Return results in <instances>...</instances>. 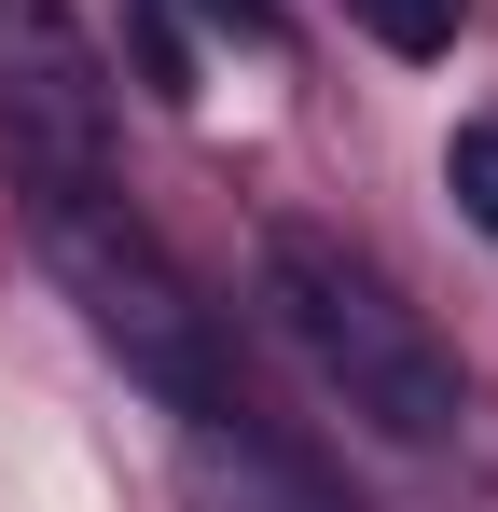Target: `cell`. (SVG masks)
I'll return each instance as SVG.
<instances>
[{"label": "cell", "mask_w": 498, "mask_h": 512, "mask_svg": "<svg viewBox=\"0 0 498 512\" xmlns=\"http://www.w3.org/2000/svg\"><path fill=\"white\" fill-rule=\"evenodd\" d=\"M263 319L291 333V360H305V374H319L374 443H457V416H471L457 346L429 333V319H415V305L346 250V236L277 222V236H263Z\"/></svg>", "instance_id": "6da1fadb"}, {"label": "cell", "mask_w": 498, "mask_h": 512, "mask_svg": "<svg viewBox=\"0 0 498 512\" xmlns=\"http://www.w3.org/2000/svg\"><path fill=\"white\" fill-rule=\"evenodd\" d=\"M28 250L56 263V291L83 305V333L111 346L139 388H166L180 416H222V333H208L194 277L166 263V236L111 180H28Z\"/></svg>", "instance_id": "7a4b0ae2"}, {"label": "cell", "mask_w": 498, "mask_h": 512, "mask_svg": "<svg viewBox=\"0 0 498 512\" xmlns=\"http://www.w3.org/2000/svg\"><path fill=\"white\" fill-rule=\"evenodd\" d=\"M0 153L14 180H111V70L70 0H0Z\"/></svg>", "instance_id": "3957f363"}, {"label": "cell", "mask_w": 498, "mask_h": 512, "mask_svg": "<svg viewBox=\"0 0 498 512\" xmlns=\"http://www.w3.org/2000/svg\"><path fill=\"white\" fill-rule=\"evenodd\" d=\"M180 471H194V499H208V512H346L305 457H277L263 429H236V402L180 429Z\"/></svg>", "instance_id": "277c9868"}, {"label": "cell", "mask_w": 498, "mask_h": 512, "mask_svg": "<svg viewBox=\"0 0 498 512\" xmlns=\"http://www.w3.org/2000/svg\"><path fill=\"white\" fill-rule=\"evenodd\" d=\"M125 56H139V84L166 97V111H194V42H180V14H166V0H139V14H125Z\"/></svg>", "instance_id": "5b68a950"}, {"label": "cell", "mask_w": 498, "mask_h": 512, "mask_svg": "<svg viewBox=\"0 0 498 512\" xmlns=\"http://www.w3.org/2000/svg\"><path fill=\"white\" fill-rule=\"evenodd\" d=\"M443 194L471 208V236H498V125H457L443 139Z\"/></svg>", "instance_id": "8992f818"}, {"label": "cell", "mask_w": 498, "mask_h": 512, "mask_svg": "<svg viewBox=\"0 0 498 512\" xmlns=\"http://www.w3.org/2000/svg\"><path fill=\"white\" fill-rule=\"evenodd\" d=\"M360 28H374L388 56H443V42H457V0H360Z\"/></svg>", "instance_id": "52a82bcc"}, {"label": "cell", "mask_w": 498, "mask_h": 512, "mask_svg": "<svg viewBox=\"0 0 498 512\" xmlns=\"http://www.w3.org/2000/svg\"><path fill=\"white\" fill-rule=\"evenodd\" d=\"M180 14H208V28H236V42H277V14H263V0H180Z\"/></svg>", "instance_id": "ba28073f"}]
</instances>
